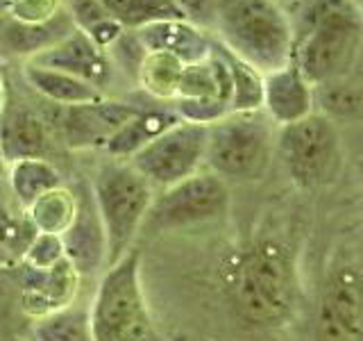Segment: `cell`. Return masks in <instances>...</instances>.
<instances>
[{"instance_id": "6da1fadb", "label": "cell", "mask_w": 363, "mask_h": 341, "mask_svg": "<svg viewBox=\"0 0 363 341\" xmlns=\"http://www.w3.org/2000/svg\"><path fill=\"white\" fill-rule=\"evenodd\" d=\"M196 11L225 50L268 75L293 60L295 34L289 14L272 0H200Z\"/></svg>"}, {"instance_id": "7a4b0ae2", "label": "cell", "mask_w": 363, "mask_h": 341, "mask_svg": "<svg viewBox=\"0 0 363 341\" xmlns=\"http://www.w3.org/2000/svg\"><path fill=\"white\" fill-rule=\"evenodd\" d=\"M295 14L293 62L306 82L315 87L354 73L363 39L359 0H304Z\"/></svg>"}, {"instance_id": "3957f363", "label": "cell", "mask_w": 363, "mask_h": 341, "mask_svg": "<svg viewBox=\"0 0 363 341\" xmlns=\"http://www.w3.org/2000/svg\"><path fill=\"white\" fill-rule=\"evenodd\" d=\"M232 298L247 321L277 325L286 321L295 305V269L286 248L259 242L243 250L230 269Z\"/></svg>"}, {"instance_id": "277c9868", "label": "cell", "mask_w": 363, "mask_h": 341, "mask_svg": "<svg viewBox=\"0 0 363 341\" xmlns=\"http://www.w3.org/2000/svg\"><path fill=\"white\" fill-rule=\"evenodd\" d=\"M94 341H166L157 330L141 282V253L130 248L100 278L89 307Z\"/></svg>"}, {"instance_id": "5b68a950", "label": "cell", "mask_w": 363, "mask_h": 341, "mask_svg": "<svg viewBox=\"0 0 363 341\" xmlns=\"http://www.w3.org/2000/svg\"><path fill=\"white\" fill-rule=\"evenodd\" d=\"M277 125L264 112H230L207 125L204 168L225 182L261 180L275 155Z\"/></svg>"}, {"instance_id": "8992f818", "label": "cell", "mask_w": 363, "mask_h": 341, "mask_svg": "<svg viewBox=\"0 0 363 341\" xmlns=\"http://www.w3.org/2000/svg\"><path fill=\"white\" fill-rule=\"evenodd\" d=\"M91 198L105 227L107 264L118 261L143 230L145 214L155 198V187L128 159H109L98 168Z\"/></svg>"}, {"instance_id": "52a82bcc", "label": "cell", "mask_w": 363, "mask_h": 341, "mask_svg": "<svg viewBox=\"0 0 363 341\" xmlns=\"http://www.w3.org/2000/svg\"><path fill=\"white\" fill-rule=\"evenodd\" d=\"M275 153L298 187H323L336 178L343 162L338 125L323 114L311 112L309 117L277 128Z\"/></svg>"}, {"instance_id": "ba28073f", "label": "cell", "mask_w": 363, "mask_h": 341, "mask_svg": "<svg viewBox=\"0 0 363 341\" xmlns=\"http://www.w3.org/2000/svg\"><path fill=\"white\" fill-rule=\"evenodd\" d=\"M230 185L211 170L202 168L155 196L143 227L152 234L186 230L220 219L230 210Z\"/></svg>"}, {"instance_id": "9c48e42d", "label": "cell", "mask_w": 363, "mask_h": 341, "mask_svg": "<svg viewBox=\"0 0 363 341\" xmlns=\"http://www.w3.org/2000/svg\"><path fill=\"white\" fill-rule=\"evenodd\" d=\"M204 148L207 125L179 121L145 144L128 162L152 187L166 189L204 168Z\"/></svg>"}, {"instance_id": "30bf717a", "label": "cell", "mask_w": 363, "mask_h": 341, "mask_svg": "<svg viewBox=\"0 0 363 341\" xmlns=\"http://www.w3.org/2000/svg\"><path fill=\"white\" fill-rule=\"evenodd\" d=\"M318 341H363L361 273L357 266H338L323 287L315 318Z\"/></svg>"}, {"instance_id": "8fae6325", "label": "cell", "mask_w": 363, "mask_h": 341, "mask_svg": "<svg viewBox=\"0 0 363 341\" xmlns=\"http://www.w3.org/2000/svg\"><path fill=\"white\" fill-rule=\"evenodd\" d=\"M30 64L55 68V71L84 80V82L100 89L102 94H105V87H109L113 75V64L107 50H102L77 28L66 32L62 39L50 43L48 48L34 53L30 57Z\"/></svg>"}, {"instance_id": "7c38bea8", "label": "cell", "mask_w": 363, "mask_h": 341, "mask_svg": "<svg viewBox=\"0 0 363 341\" xmlns=\"http://www.w3.org/2000/svg\"><path fill=\"white\" fill-rule=\"evenodd\" d=\"M136 112H139L136 105L107 98L98 102H84V105H68L60 119L62 136L73 151L105 148L111 134L123 123H128Z\"/></svg>"}, {"instance_id": "4fadbf2b", "label": "cell", "mask_w": 363, "mask_h": 341, "mask_svg": "<svg viewBox=\"0 0 363 341\" xmlns=\"http://www.w3.org/2000/svg\"><path fill=\"white\" fill-rule=\"evenodd\" d=\"M18 269V282H21V301L23 310L32 316H45L57 310L73 305L79 276L71 266V261L62 259L52 269H32L26 264H16Z\"/></svg>"}, {"instance_id": "5bb4252c", "label": "cell", "mask_w": 363, "mask_h": 341, "mask_svg": "<svg viewBox=\"0 0 363 341\" xmlns=\"http://www.w3.org/2000/svg\"><path fill=\"white\" fill-rule=\"evenodd\" d=\"M64 244V255L77 271V276L96 273L107 264V239L98 210L91 198V191L77 196V210L66 232L60 234Z\"/></svg>"}, {"instance_id": "9a60e30c", "label": "cell", "mask_w": 363, "mask_h": 341, "mask_svg": "<svg viewBox=\"0 0 363 341\" xmlns=\"http://www.w3.org/2000/svg\"><path fill=\"white\" fill-rule=\"evenodd\" d=\"M134 34L147 53H166L182 64L204 62L213 50V39L207 30L186 18L155 21L134 30Z\"/></svg>"}, {"instance_id": "2e32d148", "label": "cell", "mask_w": 363, "mask_h": 341, "mask_svg": "<svg viewBox=\"0 0 363 341\" xmlns=\"http://www.w3.org/2000/svg\"><path fill=\"white\" fill-rule=\"evenodd\" d=\"M261 112L281 128V125L295 123L313 112V87L306 82L293 60L264 75V102Z\"/></svg>"}, {"instance_id": "e0dca14e", "label": "cell", "mask_w": 363, "mask_h": 341, "mask_svg": "<svg viewBox=\"0 0 363 341\" xmlns=\"http://www.w3.org/2000/svg\"><path fill=\"white\" fill-rule=\"evenodd\" d=\"M50 151V132L45 121L28 107L3 109L0 114V153L5 164L18 159L43 157Z\"/></svg>"}, {"instance_id": "ac0fdd59", "label": "cell", "mask_w": 363, "mask_h": 341, "mask_svg": "<svg viewBox=\"0 0 363 341\" xmlns=\"http://www.w3.org/2000/svg\"><path fill=\"white\" fill-rule=\"evenodd\" d=\"M179 123V117L168 109H139L134 117L123 123L121 128L111 134V139L105 144V151L111 159H130L136 155L145 144H150L155 136L166 132L170 125Z\"/></svg>"}, {"instance_id": "d6986e66", "label": "cell", "mask_w": 363, "mask_h": 341, "mask_svg": "<svg viewBox=\"0 0 363 341\" xmlns=\"http://www.w3.org/2000/svg\"><path fill=\"white\" fill-rule=\"evenodd\" d=\"M23 75H26L28 85L41 94L43 98H48L52 102H60V105H84V102H98L105 98L100 89L94 85L84 82V80H77L68 73L55 71V68H43V66H34L26 64L23 68Z\"/></svg>"}, {"instance_id": "ffe728a7", "label": "cell", "mask_w": 363, "mask_h": 341, "mask_svg": "<svg viewBox=\"0 0 363 341\" xmlns=\"http://www.w3.org/2000/svg\"><path fill=\"white\" fill-rule=\"evenodd\" d=\"M7 175L21 210H28L43 193L62 187V173L43 157L18 159L7 166Z\"/></svg>"}, {"instance_id": "44dd1931", "label": "cell", "mask_w": 363, "mask_h": 341, "mask_svg": "<svg viewBox=\"0 0 363 341\" xmlns=\"http://www.w3.org/2000/svg\"><path fill=\"white\" fill-rule=\"evenodd\" d=\"M313 112L336 121H357L363 112L361 82L350 73L313 87Z\"/></svg>"}, {"instance_id": "7402d4cb", "label": "cell", "mask_w": 363, "mask_h": 341, "mask_svg": "<svg viewBox=\"0 0 363 341\" xmlns=\"http://www.w3.org/2000/svg\"><path fill=\"white\" fill-rule=\"evenodd\" d=\"M98 3L123 30L132 32L155 21L186 18L179 0H98Z\"/></svg>"}, {"instance_id": "603a6c76", "label": "cell", "mask_w": 363, "mask_h": 341, "mask_svg": "<svg viewBox=\"0 0 363 341\" xmlns=\"http://www.w3.org/2000/svg\"><path fill=\"white\" fill-rule=\"evenodd\" d=\"M75 210H77V196L62 185L34 200L26 210V214L30 223L37 227V232L64 234L66 227L73 221Z\"/></svg>"}, {"instance_id": "cb8c5ba5", "label": "cell", "mask_w": 363, "mask_h": 341, "mask_svg": "<svg viewBox=\"0 0 363 341\" xmlns=\"http://www.w3.org/2000/svg\"><path fill=\"white\" fill-rule=\"evenodd\" d=\"M216 45L225 57L232 77L230 112H259L261 102H264V75L243 60H238L230 50H225L218 41H216Z\"/></svg>"}, {"instance_id": "d4e9b609", "label": "cell", "mask_w": 363, "mask_h": 341, "mask_svg": "<svg viewBox=\"0 0 363 341\" xmlns=\"http://www.w3.org/2000/svg\"><path fill=\"white\" fill-rule=\"evenodd\" d=\"M68 16H71L73 26L82 30L102 50H107L125 32L98 0H68Z\"/></svg>"}, {"instance_id": "484cf974", "label": "cell", "mask_w": 363, "mask_h": 341, "mask_svg": "<svg viewBox=\"0 0 363 341\" xmlns=\"http://www.w3.org/2000/svg\"><path fill=\"white\" fill-rule=\"evenodd\" d=\"M182 68L184 64L166 53H145L136 71V82L157 98L175 100Z\"/></svg>"}, {"instance_id": "4316f807", "label": "cell", "mask_w": 363, "mask_h": 341, "mask_svg": "<svg viewBox=\"0 0 363 341\" xmlns=\"http://www.w3.org/2000/svg\"><path fill=\"white\" fill-rule=\"evenodd\" d=\"M37 341H94L89 325V310L68 305L64 310L45 314L34 323Z\"/></svg>"}, {"instance_id": "83f0119b", "label": "cell", "mask_w": 363, "mask_h": 341, "mask_svg": "<svg viewBox=\"0 0 363 341\" xmlns=\"http://www.w3.org/2000/svg\"><path fill=\"white\" fill-rule=\"evenodd\" d=\"M37 234V227L30 223L26 210H11L7 205H0V246L9 250L18 261Z\"/></svg>"}, {"instance_id": "f1b7e54d", "label": "cell", "mask_w": 363, "mask_h": 341, "mask_svg": "<svg viewBox=\"0 0 363 341\" xmlns=\"http://www.w3.org/2000/svg\"><path fill=\"white\" fill-rule=\"evenodd\" d=\"M173 112L179 117V121L198 123V125H211L218 119L230 114V107L223 100L216 98H175Z\"/></svg>"}, {"instance_id": "f546056e", "label": "cell", "mask_w": 363, "mask_h": 341, "mask_svg": "<svg viewBox=\"0 0 363 341\" xmlns=\"http://www.w3.org/2000/svg\"><path fill=\"white\" fill-rule=\"evenodd\" d=\"M62 259H66L64 255V244L60 234H45L39 232L32 239V244L28 246V250L21 257V264L32 266V269H52L55 264H60Z\"/></svg>"}, {"instance_id": "4dcf8cb0", "label": "cell", "mask_w": 363, "mask_h": 341, "mask_svg": "<svg viewBox=\"0 0 363 341\" xmlns=\"http://www.w3.org/2000/svg\"><path fill=\"white\" fill-rule=\"evenodd\" d=\"M64 11L62 0H7V14L26 26H43Z\"/></svg>"}, {"instance_id": "1f68e13d", "label": "cell", "mask_w": 363, "mask_h": 341, "mask_svg": "<svg viewBox=\"0 0 363 341\" xmlns=\"http://www.w3.org/2000/svg\"><path fill=\"white\" fill-rule=\"evenodd\" d=\"M272 3H277L289 14V18H291V14H295V11H298L304 5V0H272Z\"/></svg>"}, {"instance_id": "d6a6232c", "label": "cell", "mask_w": 363, "mask_h": 341, "mask_svg": "<svg viewBox=\"0 0 363 341\" xmlns=\"http://www.w3.org/2000/svg\"><path fill=\"white\" fill-rule=\"evenodd\" d=\"M18 259L9 253V250H5L3 246H0V269H16Z\"/></svg>"}, {"instance_id": "836d02e7", "label": "cell", "mask_w": 363, "mask_h": 341, "mask_svg": "<svg viewBox=\"0 0 363 341\" xmlns=\"http://www.w3.org/2000/svg\"><path fill=\"white\" fill-rule=\"evenodd\" d=\"M3 109H5V82L0 77V114H3Z\"/></svg>"}, {"instance_id": "e575fe53", "label": "cell", "mask_w": 363, "mask_h": 341, "mask_svg": "<svg viewBox=\"0 0 363 341\" xmlns=\"http://www.w3.org/2000/svg\"><path fill=\"white\" fill-rule=\"evenodd\" d=\"M7 173V164H5V159H3V153H0V178H3Z\"/></svg>"}]
</instances>
